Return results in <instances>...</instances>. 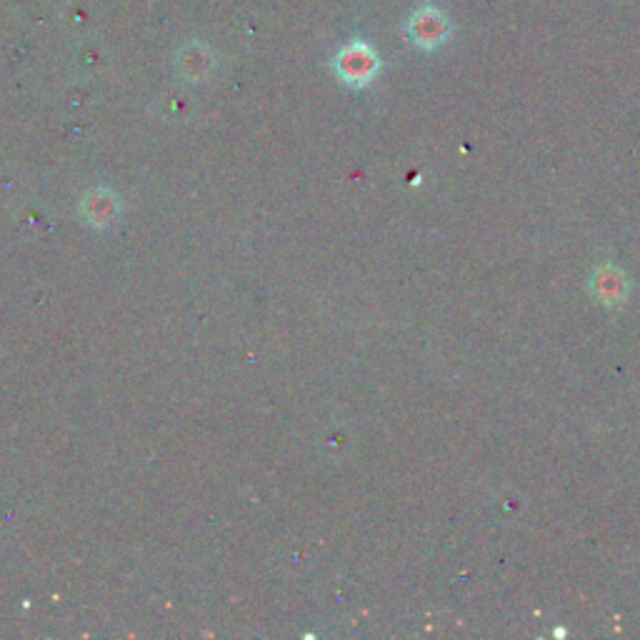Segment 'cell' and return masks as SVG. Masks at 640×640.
<instances>
[{
	"label": "cell",
	"instance_id": "7a4b0ae2",
	"mask_svg": "<svg viewBox=\"0 0 640 640\" xmlns=\"http://www.w3.org/2000/svg\"><path fill=\"white\" fill-rule=\"evenodd\" d=\"M593 291L606 305H620L628 293V281L616 266H603L593 276Z\"/></svg>",
	"mask_w": 640,
	"mask_h": 640
},
{
	"label": "cell",
	"instance_id": "6da1fadb",
	"mask_svg": "<svg viewBox=\"0 0 640 640\" xmlns=\"http://www.w3.org/2000/svg\"><path fill=\"white\" fill-rule=\"evenodd\" d=\"M338 74L348 80L350 86H363L375 74V58L371 50L350 48L338 58Z\"/></svg>",
	"mask_w": 640,
	"mask_h": 640
}]
</instances>
